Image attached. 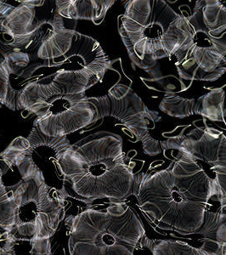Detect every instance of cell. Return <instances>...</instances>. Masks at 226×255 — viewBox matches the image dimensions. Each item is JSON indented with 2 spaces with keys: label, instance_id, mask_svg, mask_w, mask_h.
Here are the masks:
<instances>
[{
  "label": "cell",
  "instance_id": "cell-1",
  "mask_svg": "<svg viewBox=\"0 0 226 255\" xmlns=\"http://www.w3.org/2000/svg\"><path fill=\"white\" fill-rule=\"evenodd\" d=\"M162 151L171 157V163L158 171L136 174L133 196L139 209L160 229L196 235L212 201L220 206L217 185L186 151L177 148Z\"/></svg>",
  "mask_w": 226,
  "mask_h": 255
},
{
  "label": "cell",
  "instance_id": "cell-2",
  "mask_svg": "<svg viewBox=\"0 0 226 255\" xmlns=\"http://www.w3.org/2000/svg\"><path fill=\"white\" fill-rule=\"evenodd\" d=\"M134 165L121 136L110 132L93 133L70 145L60 160L65 182L88 203L128 200L133 196Z\"/></svg>",
  "mask_w": 226,
  "mask_h": 255
},
{
  "label": "cell",
  "instance_id": "cell-3",
  "mask_svg": "<svg viewBox=\"0 0 226 255\" xmlns=\"http://www.w3.org/2000/svg\"><path fill=\"white\" fill-rule=\"evenodd\" d=\"M98 82L86 73L58 70L49 84L32 81L18 91L17 108L35 115L48 136H67L96 123L86 91Z\"/></svg>",
  "mask_w": 226,
  "mask_h": 255
},
{
  "label": "cell",
  "instance_id": "cell-4",
  "mask_svg": "<svg viewBox=\"0 0 226 255\" xmlns=\"http://www.w3.org/2000/svg\"><path fill=\"white\" fill-rule=\"evenodd\" d=\"M70 255H134L145 231L126 201L87 209L66 220Z\"/></svg>",
  "mask_w": 226,
  "mask_h": 255
},
{
  "label": "cell",
  "instance_id": "cell-5",
  "mask_svg": "<svg viewBox=\"0 0 226 255\" xmlns=\"http://www.w3.org/2000/svg\"><path fill=\"white\" fill-rule=\"evenodd\" d=\"M193 34L176 64L182 90L192 82L215 81L226 72V5L219 0H200L188 16Z\"/></svg>",
  "mask_w": 226,
  "mask_h": 255
},
{
  "label": "cell",
  "instance_id": "cell-6",
  "mask_svg": "<svg viewBox=\"0 0 226 255\" xmlns=\"http://www.w3.org/2000/svg\"><path fill=\"white\" fill-rule=\"evenodd\" d=\"M15 204V221L10 234L26 238L30 255H51L50 238L57 232L66 215V188L47 184L36 175L21 177L9 192Z\"/></svg>",
  "mask_w": 226,
  "mask_h": 255
},
{
  "label": "cell",
  "instance_id": "cell-7",
  "mask_svg": "<svg viewBox=\"0 0 226 255\" xmlns=\"http://www.w3.org/2000/svg\"><path fill=\"white\" fill-rule=\"evenodd\" d=\"M183 15L163 0H130L118 17V32L132 61L165 58L163 43Z\"/></svg>",
  "mask_w": 226,
  "mask_h": 255
},
{
  "label": "cell",
  "instance_id": "cell-8",
  "mask_svg": "<svg viewBox=\"0 0 226 255\" xmlns=\"http://www.w3.org/2000/svg\"><path fill=\"white\" fill-rule=\"evenodd\" d=\"M70 145L67 136H48L33 123L28 136L15 138L0 153V162L8 168L15 167L20 177L40 176L49 186V180L57 179L64 185L60 160Z\"/></svg>",
  "mask_w": 226,
  "mask_h": 255
},
{
  "label": "cell",
  "instance_id": "cell-9",
  "mask_svg": "<svg viewBox=\"0 0 226 255\" xmlns=\"http://www.w3.org/2000/svg\"><path fill=\"white\" fill-rule=\"evenodd\" d=\"M165 136V140L161 141L162 150L177 148L186 151L215 180L220 193V208L226 212V134L205 124L190 131L187 126L178 127Z\"/></svg>",
  "mask_w": 226,
  "mask_h": 255
},
{
  "label": "cell",
  "instance_id": "cell-10",
  "mask_svg": "<svg viewBox=\"0 0 226 255\" xmlns=\"http://www.w3.org/2000/svg\"><path fill=\"white\" fill-rule=\"evenodd\" d=\"M96 110V122L108 119L114 126L122 128L133 142L141 141L159 120L132 89L116 84L107 95L88 98Z\"/></svg>",
  "mask_w": 226,
  "mask_h": 255
},
{
  "label": "cell",
  "instance_id": "cell-11",
  "mask_svg": "<svg viewBox=\"0 0 226 255\" xmlns=\"http://www.w3.org/2000/svg\"><path fill=\"white\" fill-rule=\"evenodd\" d=\"M76 31L68 28L55 9L51 16L38 20L29 40L23 49L32 63L40 68L60 58L69 50Z\"/></svg>",
  "mask_w": 226,
  "mask_h": 255
},
{
  "label": "cell",
  "instance_id": "cell-12",
  "mask_svg": "<svg viewBox=\"0 0 226 255\" xmlns=\"http://www.w3.org/2000/svg\"><path fill=\"white\" fill-rule=\"evenodd\" d=\"M49 66L86 73L100 82L112 67V61L98 41L75 32L69 50L60 58L49 61Z\"/></svg>",
  "mask_w": 226,
  "mask_h": 255
},
{
  "label": "cell",
  "instance_id": "cell-13",
  "mask_svg": "<svg viewBox=\"0 0 226 255\" xmlns=\"http://www.w3.org/2000/svg\"><path fill=\"white\" fill-rule=\"evenodd\" d=\"M19 3L0 15V49L3 54L26 46L38 21L37 9L44 6L45 1L24 0Z\"/></svg>",
  "mask_w": 226,
  "mask_h": 255
},
{
  "label": "cell",
  "instance_id": "cell-14",
  "mask_svg": "<svg viewBox=\"0 0 226 255\" xmlns=\"http://www.w3.org/2000/svg\"><path fill=\"white\" fill-rule=\"evenodd\" d=\"M141 248H146L151 255H226V247L210 239H203L200 248L181 241L151 240L145 236Z\"/></svg>",
  "mask_w": 226,
  "mask_h": 255
},
{
  "label": "cell",
  "instance_id": "cell-15",
  "mask_svg": "<svg viewBox=\"0 0 226 255\" xmlns=\"http://www.w3.org/2000/svg\"><path fill=\"white\" fill-rule=\"evenodd\" d=\"M55 9L67 20H88L100 25L115 1L111 0H57Z\"/></svg>",
  "mask_w": 226,
  "mask_h": 255
},
{
  "label": "cell",
  "instance_id": "cell-16",
  "mask_svg": "<svg viewBox=\"0 0 226 255\" xmlns=\"http://www.w3.org/2000/svg\"><path fill=\"white\" fill-rule=\"evenodd\" d=\"M195 114L212 122L226 124V85L214 89L197 99Z\"/></svg>",
  "mask_w": 226,
  "mask_h": 255
},
{
  "label": "cell",
  "instance_id": "cell-17",
  "mask_svg": "<svg viewBox=\"0 0 226 255\" xmlns=\"http://www.w3.org/2000/svg\"><path fill=\"white\" fill-rule=\"evenodd\" d=\"M196 235L210 239L226 247V212H206L203 226Z\"/></svg>",
  "mask_w": 226,
  "mask_h": 255
},
{
  "label": "cell",
  "instance_id": "cell-18",
  "mask_svg": "<svg viewBox=\"0 0 226 255\" xmlns=\"http://www.w3.org/2000/svg\"><path fill=\"white\" fill-rule=\"evenodd\" d=\"M197 99H186L174 94H166L159 108L168 116L185 119L195 114Z\"/></svg>",
  "mask_w": 226,
  "mask_h": 255
},
{
  "label": "cell",
  "instance_id": "cell-19",
  "mask_svg": "<svg viewBox=\"0 0 226 255\" xmlns=\"http://www.w3.org/2000/svg\"><path fill=\"white\" fill-rule=\"evenodd\" d=\"M3 171L0 168V228L11 233L15 221V204L3 182Z\"/></svg>",
  "mask_w": 226,
  "mask_h": 255
},
{
  "label": "cell",
  "instance_id": "cell-20",
  "mask_svg": "<svg viewBox=\"0 0 226 255\" xmlns=\"http://www.w3.org/2000/svg\"><path fill=\"white\" fill-rule=\"evenodd\" d=\"M18 91L11 87L9 67L3 61L0 65V103L12 110L17 108Z\"/></svg>",
  "mask_w": 226,
  "mask_h": 255
},
{
  "label": "cell",
  "instance_id": "cell-21",
  "mask_svg": "<svg viewBox=\"0 0 226 255\" xmlns=\"http://www.w3.org/2000/svg\"><path fill=\"white\" fill-rule=\"evenodd\" d=\"M143 150L148 156H157L162 151L161 142L157 139H155L150 135V133L146 134L142 139Z\"/></svg>",
  "mask_w": 226,
  "mask_h": 255
},
{
  "label": "cell",
  "instance_id": "cell-22",
  "mask_svg": "<svg viewBox=\"0 0 226 255\" xmlns=\"http://www.w3.org/2000/svg\"><path fill=\"white\" fill-rule=\"evenodd\" d=\"M13 245H5L0 248V255H15L13 251Z\"/></svg>",
  "mask_w": 226,
  "mask_h": 255
},
{
  "label": "cell",
  "instance_id": "cell-23",
  "mask_svg": "<svg viewBox=\"0 0 226 255\" xmlns=\"http://www.w3.org/2000/svg\"><path fill=\"white\" fill-rule=\"evenodd\" d=\"M12 5L9 4V3H6L4 1H0V15L3 14V12H5L6 10L10 9Z\"/></svg>",
  "mask_w": 226,
  "mask_h": 255
},
{
  "label": "cell",
  "instance_id": "cell-24",
  "mask_svg": "<svg viewBox=\"0 0 226 255\" xmlns=\"http://www.w3.org/2000/svg\"><path fill=\"white\" fill-rule=\"evenodd\" d=\"M2 106H3V105L1 104V103H0V108H2Z\"/></svg>",
  "mask_w": 226,
  "mask_h": 255
}]
</instances>
